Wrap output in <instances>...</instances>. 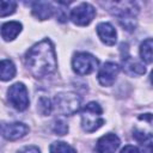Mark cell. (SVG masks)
I'll return each mask as SVG.
<instances>
[{
  "label": "cell",
  "instance_id": "1",
  "mask_svg": "<svg viewBox=\"0 0 153 153\" xmlns=\"http://www.w3.org/2000/svg\"><path fill=\"white\" fill-rule=\"evenodd\" d=\"M25 65L35 78L51 74L57 66L53 43L49 39H43L31 47L25 54Z\"/></svg>",
  "mask_w": 153,
  "mask_h": 153
},
{
  "label": "cell",
  "instance_id": "2",
  "mask_svg": "<svg viewBox=\"0 0 153 153\" xmlns=\"http://www.w3.org/2000/svg\"><path fill=\"white\" fill-rule=\"evenodd\" d=\"M111 6H114L112 10H110L120 20L121 25L128 30L133 31L135 30V17L137 14V7L135 2L131 1H122V2H111Z\"/></svg>",
  "mask_w": 153,
  "mask_h": 153
},
{
  "label": "cell",
  "instance_id": "3",
  "mask_svg": "<svg viewBox=\"0 0 153 153\" xmlns=\"http://www.w3.org/2000/svg\"><path fill=\"white\" fill-rule=\"evenodd\" d=\"M102 108L96 102H90L81 111V127L87 133H93L104 124Z\"/></svg>",
  "mask_w": 153,
  "mask_h": 153
},
{
  "label": "cell",
  "instance_id": "4",
  "mask_svg": "<svg viewBox=\"0 0 153 153\" xmlns=\"http://www.w3.org/2000/svg\"><path fill=\"white\" fill-rule=\"evenodd\" d=\"M56 110L62 115H74L80 109V97L74 92H61L55 96Z\"/></svg>",
  "mask_w": 153,
  "mask_h": 153
},
{
  "label": "cell",
  "instance_id": "5",
  "mask_svg": "<svg viewBox=\"0 0 153 153\" xmlns=\"http://www.w3.org/2000/svg\"><path fill=\"white\" fill-rule=\"evenodd\" d=\"M7 96H8V100L11 103V105L19 110L23 111L25 109H27L29 106V93H27V88L23 82H16L12 86H10V88L7 90Z\"/></svg>",
  "mask_w": 153,
  "mask_h": 153
},
{
  "label": "cell",
  "instance_id": "6",
  "mask_svg": "<svg viewBox=\"0 0 153 153\" xmlns=\"http://www.w3.org/2000/svg\"><path fill=\"white\" fill-rule=\"evenodd\" d=\"M98 66V60L90 53H76L72 60L73 71L79 75L91 74Z\"/></svg>",
  "mask_w": 153,
  "mask_h": 153
},
{
  "label": "cell",
  "instance_id": "7",
  "mask_svg": "<svg viewBox=\"0 0 153 153\" xmlns=\"http://www.w3.org/2000/svg\"><path fill=\"white\" fill-rule=\"evenodd\" d=\"M96 16V10L92 5L87 2H81L71 11V19L75 25L86 26L88 25Z\"/></svg>",
  "mask_w": 153,
  "mask_h": 153
},
{
  "label": "cell",
  "instance_id": "8",
  "mask_svg": "<svg viewBox=\"0 0 153 153\" xmlns=\"http://www.w3.org/2000/svg\"><path fill=\"white\" fill-rule=\"evenodd\" d=\"M120 73V66L115 62H106L98 72V81L103 86H111Z\"/></svg>",
  "mask_w": 153,
  "mask_h": 153
},
{
  "label": "cell",
  "instance_id": "9",
  "mask_svg": "<svg viewBox=\"0 0 153 153\" xmlns=\"http://www.w3.org/2000/svg\"><path fill=\"white\" fill-rule=\"evenodd\" d=\"M27 131H29V127L20 122L8 123V124L1 127L2 136L10 141H16V140L25 136L27 134Z\"/></svg>",
  "mask_w": 153,
  "mask_h": 153
},
{
  "label": "cell",
  "instance_id": "10",
  "mask_svg": "<svg viewBox=\"0 0 153 153\" xmlns=\"http://www.w3.org/2000/svg\"><path fill=\"white\" fill-rule=\"evenodd\" d=\"M120 146V139L116 134L109 133L98 139L96 149L98 153H115Z\"/></svg>",
  "mask_w": 153,
  "mask_h": 153
},
{
  "label": "cell",
  "instance_id": "11",
  "mask_svg": "<svg viewBox=\"0 0 153 153\" xmlns=\"http://www.w3.org/2000/svg\"><path fill=\"white\" fill-rule=\"evenodd\" d=\"M97 33L104 44L114 45L116 43V30L110 23H99L97 25Z\"/></svg>",
  "mask_w": 153,
  "mask_h": 153
},
{
  "label": "cell",
  "instance_id": "12",
  "mask_svg": "<svg viewBox=\"0 0 153 153\" xmlns=\"http://www.w3.org/2000/svg\"><path fill=\"white\" fill-rule=\"evenodd\" d=\"M54 13V7L51 2L48 1H36L32 4V14L39 19V20H45L50 18Z\"/></svg>",
  "mask_w": 153,
  "mask_h": 153
},
{
  "label": "cell",
  "instance_id": "13",
  "mask_svg": "<svg viewBox=\"0 0 153 153\" xmlns=\"http://www.w3.org/2000/svg\"><path fill=\"white\" fill-rule=\"evenodd\" d=\"M123 69L127 74L129 75H142L146 72V68L143 67L142 63H140L139 61H136L135 59L130 57V56H126L123 57Z\"/></svg>",
  "mask_w": 153,
  "mask_h": 153
},
{
  "label": "cell",
  "instance_id": "14",
  "mask_svg": "<svg viewBox=\"0 0 153 153\" xmlns=\"http://www.w3.org/2000/svg\"><path fill=\"white\" fill-rule=\"evenodd\" d=\"M22 31V24L19 22H7L1 26V37L5 41H13Z\"/></svg>",
  "mask_w": 153,
  "mask_h": 153
},
{
  "label": "cell",
  "instance_id": "15",
  "mask_svg": "<svg viewBox=\"0 0 153 153\" xmlns=\"http://www.w3.org/2000/svg\"><path fill=\"white\" fill-rule=\"evenodd\" d=\"M16 75V66L14 63L8 60H1L0 61V80L2 81H8Z\"/></svg>",
  "mask_w": 153,
  "mask_h": 153
},
{
  "label": "cell",
  "instance_id": "16",
  "mask_svg": "<svg viewBox=\"0 0 153 153\" xmlns=\"http://www.w3.org/2000/svg\"><path fill=\"white\" fill-rule=\"evenodd\" d=\"M152 47H153L152 38H147L141 43L140 56H141L142 61H145L146 63H151L152 62Z\"/></svg>",
  "mask_w": 153,
  "mask_h": 153
},
{
  "label": "cell",
  "instance_id": "17",
  "mask_svg": "<svg viewBox=\"0 0 153 153\" xmlns=\"http://www.w3.org/2000/svg\"><path fill=\"white\" fill-rule=\"evenodd\" d=\"M49 151H50V153H76L72 146H69L68 143L62 142V141L53 142L49 147Z\"/></svg>",
  "mask_w": 153,
  "mask_h": 153
},
{
  "label": "cell",
  "instance_id": "18",
  "mask_svg": "<svg viewBox=\"0 0 153 153\" xmlns=\"http://www.w3.org/2000/svg\"><path fill=\"white\" fill-rule=\"evenodd\" d=\"M37 110L43 116L49 115L51 112V110H53V105H51L50 99L47 98V97H41L38 99V102H37Z\"/></svg>",
  "mask_w": 153,
  "mask_h": 153
},
{
  "label": "cell",
  "instance_id": "19",
  "mask_svg": "<svg viewBox=\"0 0 153 153\" xmlns=\"http://www.w3.org/2000/svg\"><path fill=\"white\" fill-rule=\"evenodd\" d=\"M17 8L16 1H0V17H7L13 14Z\"/></svg>",
  "mask_w": 153,
  "mask_h": 153
},
{
  "label": "cell",
  "instance_id": "20",
  "mask_svg": "<svg viewBox=\"0 0 153 153\" xmlns=\"http://www.w3.org/2000/svg\"><path fill=\"white\" fill-rule=\"evenodd\" d=\"M53 130H54V133L57 134V135H65V134H67V131H68V126H67L63 121L57 120V121H55V124H54Z\"/></svg>",
  "mask_w": 153,
  "mask_h": 153
},
{
  "label": "cell",
  "instance_id": "21",
  "mask_svg": "<svg viewBox=\"0 0 153 153\" xmlns=\"http://www.w3.org/2000/svg\"><path fill=\"white\" fill-rule=\"evenodd\" d=\"M18 153H41L36 146H25L18 151Z\"/></svg>",
  "mask_w": 153,
  "mask_h": 153
},
{
  "label": "cell",
  "instance_id": "22",
  "mask_svg": "<svg viewBox=\"0 0 153 153\" xmlns=\"http://www.w3.org/2000/svg\"><path fill=\"white\" fill-rule=\"evenodd\" d=\"M120 153H140L139 149L135 147V146H131V145H127L122 148V151Z\"/></svg>",
  "mask_w": 153,
  "mask_h": 153
},
{
  "label": "cell",
  "instance_id": "23",
  "mask_svg": "<svg viewBox=\"0 0 153 153\" xmlns=\"http://www.w3.org/2000/svg\"><path fill=\"white\" fill-rule=\"evenodd\" d=\"M0 131H1V126H0Z\"/></svg>",
  "mask_w": 153,
  "mask_h": 153
}]
</instances>
